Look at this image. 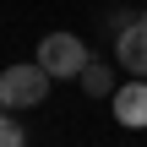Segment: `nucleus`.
Wrapping results in <instances>:
<instances>
[{
  "mask_svg": "<svg viewBox=\"0 0 147 147\" xmlns=\"http://www.w3.org/2000/svg\"><path fill=\"white\" fill-rule=\"evenodd\" d=\"M0 147H27V131H22L11 115H0Z\"/></svg>",
  "mask_w": 147,
  "mask_h": 147,
  "instance_id": "6",
  "label": "nucleus"
},
{
  "mask_svg": "<svg viewBox=\"0 0 147 147\" xmlns=\"http://www.w3.org/2000/svg\"><path fill=\"white\" fill-rule=\"evenodd\" d=\"M38 65H44L49 76H82L87 49H82L76 33H49V38H38Z\"/></svg>",
  "mask_w": 147,
  "mask_h": 147,
  "instance_id": "2",
  "label": "nucleus"
},
{
  "mask_svg": "<svg viewBox=\"0 0 147 147\" xmlns=\"http://www.w3.org/2000/svg\"><path fill=\"white\" fill-rule=\"evenodd\" d=\"M49 98V71L38 60H22V65H5L0 71V104L5 109H33Z\"/></svg>",
  "mask_w": 147,
  "mask_h": 147,
  "instance_id": "1",
  "label": "nucleus"
},
{
  "mask_svg": "<svg viewBox=\"0 0 147 147\" xmlns=\"http://www.w3.org/2000/svg\"><path fill=\"white\" fill-rule=\"evenodd\" d=\"M115 55H120V65L131 76H147V16H136L131 27L115 33Z\"/></svg>",
  "mask_w": 147,
  "mask_h": 147,
  "instance_id": "3",
  "label": "nucleus"
},
{
  "mask_svg": "<svg viewBox=\"0 0 147 147\" xmlns=\"http://www.w3.org/2000/svg\"><path fill=\"white\" fill-rule=\"evenodd\" d=\"M82 87H87L93 98H115V71H109V65H93V60H87V65H82Z\"/></svg>",
  "mask_w": 147,
  "mask_h": 147,
  "instance_id": "5",
  "label": "nucleus"
},
{
  "mask_svg": "<svg viewBox=\"0 0 147 147\" xmlns=\"http://www.w3.org/2000/svg\"><path fill=\"white\" fill-rule=\"evenodd\" d=\"M115 120L120 125H131V131H142L147 125V76H136V82H125V87H115Z\"/></svg>",
  "mask_w": 147,
  "mask_h": 147,
  "instance_id": "4",
  "label": "nucleus"
}]
</instances>
